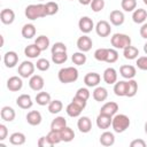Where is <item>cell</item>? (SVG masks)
Masks as SVG:
<instances>
[{"mask_svg": "<svg viewBox=\"0 0 147 147\" xmlns=\"http://www.w3.org/2000/svg\"><path fill=\"white\" fill-rule=\"evenodd\" d=\"M78 70L75 67H65L59 70L57 74V78L61 83L63 84H69V83H74L78 79Z\"/></svg>", "mask_w": 147, "mask_h": 147, "instance_id": "obj_1", "label": "cell"}, {"mask_svg": "<svg viewBox=\"0 0 147 147\" xmlns=\"http://www.w3.org/2000/svg\"><path fill=\"white\" fill-rule=\"evenodd\" d=\"M24 14H25L26 18H29L31 21H34V20L41 18V17H45V16H47L46 10H45V3L29 5V6H26Z\"/></svg>", "mask_w": 147, "mask_h": 147, "instance_id": "obj_2", "label": "cell"}, {"mask_svg": "<svg viewBox=\"0 0 147 147\" xmlns=\"http://www.w3.org/2000/svg\"><path fill=\"white\" fill-rule=\"evenodd\" d=\"M130 126V118L125 114H116L113 116L111 127L116 133H122Z\"/></svg>", "mask_w": 147, "mask_h": 147, "instance_id": "obj_3", "label": "cell"}, {"mask_svg": "<svg viewBox=\"0 0 147 147\" xmlns=\"http://www.w3.org/2000/svg\"><path fill=\"white\" fill-rule=\"evenodd\" d=\"M111 46L116 49H124L125 47L131 45V38L124 33H115L110 39Z\"/></svg>", "mask_w": 147, "mask_h": 147, "instance_id": "obj_4", "label": "cell"}, {"mask_svg": "<svg viewBox=\"0 0 147 147\" xmlns=\"http://www.w3.org/2000/svg\"><path fill=\"white\" fill-rule=\"evenodd\" d=\"M34 68H36V64H33L31 61H23L17 69L18 76H21L22 78L31 77L34 72Z\"/></svg>", "mask_w": 147, "mask_h": 147, "instance_id": "obj_5", "label": "cell"}, {"mask_svg": "<svg viewBox=\"0 0 147 147\" xmlns=\"http://www.w3.org/2000/svg\"><path fill=\"white\" fill-rule=\"evenodd\" d=\"M78 28H79V30L83 32V33H90L95 26H94V23H93V21H92V18L91 17H88V16H83V17H80L79 18V21H78Z\"/></svg>", "mask_w": 147, "mask_h": 147, "instance_id": "obj_6", "label": "cell"}, {"mask_svg": "<svg viewBox=\"0 0 147 147\" xmlns=\"http://www.w3.org/2000/svg\"><path fill=\"white\" fill-rule=\"evenodd\" d=\"M95 32H96V34L99 36V37H102V38H106V37H108L109 34H110V32H111V28H110V24H109V22H107V21H99L98 23H96V25H95Z\"/></svg>", "mask_w": 147, "mask_h": 147, "instance_id": "obj_7", "label": "cell"}, {"mask_svg": "<svg viewBox=\"0 0 147 147\" xmlns=\"http://www.w3.org/2000/svg\"><path fill=\"white\" fill-rule=\"evenodd\" d=\"M44 85H45V80L44 78L40 76V75H32L29 79V86L31 90L36 91V92H39L44 88Z\"/></svg>", "mask_w": 147, "mask_h": 147, "instance_id": "obj_8", "label": "cell"}, {"mask_svg": "<svg viewBox=\"0 0 147 147\" xmlns=\"http://www.w3.org/2000/svg\"><path fill=\"white\" fill-rule=\"evenodd\" d=\"M23 87V80L22 77L20 76H11L8 78L7 80V88L11 92H17L20 90H22Z\"/></svg>", "mask_w": 147, "mask_h": 147, "instance_id": "obj_9", "label": "cell"}, {"mask_svg": "<svg viewBox=\"0 0 147 147\" xmlns=\"http://www.w3.org/2000/svg\"><path fill=\"white\" fill-rule=\"evenodd\" d=\"M96 126L101 130H107L110 127L111 125V122H113V117L109 116V115H106V114H99L96 116Z\"/></svg>", "mask_w": 147, "mask_h": 147, "instance_id": "obj_10", "label": "cell"}, {"mask_svg": "<svg viewBox=\"0 0 147 147\" xmlns=\"http://www.w3.org/2000/svg\"><path fill=\"white\" fill-rule=\"evenodd\" d=\"M93 46V41L88 36H82L77 39V47L80 52H88Z\"/></svg>", "mask_w": 147, "mask_h": 147, "instance_id": "obj_11", "label": "cell"}, {"mask_svg": "<svg viewBox=\"0 0 147 147\" xmlns=\"http://www.w3.org/2000/svg\"><path fill=\"white\" fill-rule=\"evenodd\" d=\"M101 80V76L98 72H88L84 77V83L87 87H96Z\"/></svg>", "mask_w": 147, "mask_h": 147, "instance_id": "obj_12", "label": "cell"}, {"mask_svg": "<svg viewBox=\"0 0 147 147\" xmlns=\"http://www.w3.org/2000/svg\"><path fill=\"white\" fill-rule=\"evenodd\" d=\"M109 20H110V23L115 26H119L124 23V13L122 10H118V9H115V10H111L110 14H109Z\"/></svg>", "mask_w": 147, "mask_h": 147, "instance_id": "obj_13", "label": "cell"}, {"mask_svg": "<svg viewBox=\"0 0 147 147\" xmlns=\"http://www.w3.org/2000/svg\"><path fill=\"white\" fill-rule=\"evenodd\" d=\"M18 62V55L14 51H8L3 55V63L7 68H14Z\"/></svg>", "mask_w": 147, "mask_h": 147, "instance_id": "obj_14", "label": "cell"}, {"mask_svg": "<svg viewBox=\"0 0 147 147\" xmlns=\"http://www.w3.org/2000/svg\"><path fill=\"white\" fill-rule=\"evenodd\" d=\"M77 127L82 133H88L92 130V122H91L90 117H87V116L79 117V119L77 122Z\"/></svg>", "mask_w": 147, "mask_h": 147, "instance_id": "obj_15", "label": "cell"}, {"mask_svg": "<svg viewBox=\"0 0 147 147\" xmlns=\"http://www.w3.org/2000/svg\"><path fill=\"white\" fill-rule=\"evenodd\" d=\"M119 74L123 78L125 79H132L136 74H137V69L134 65H131V64H124V65H121L119 68Z\"/></svg>", "mask_w": 147, "mask_h": 147, "instance_id": "obj_16", "label": "cell"}, {"mask_svg": "<svg viewBox=\"0 0 147 147\" xmlns=\"http://www.w3.org/2000/svg\"><path fill=\"white\" fill-rule=\"evenodd\" d=\"M102 78H103V80H105L106 84L113 85V84H115V83L117 82V71H116L114 68L109 67V68H107V69L103 71Z\"/></svg>", "mask_w": 147, "mask_h": 147, "instance_id": "obj_17", "label": "cell"}, {"mask_svg": "<svg viewBox=\"0 0 147 147\" xmlns=\"http://www.w3.org/2000/svg\"><path fill=\"white\" fill-rule=\"evenodd\" d=\"M118 111V105L114 101H109V102H106L101 109H100V113L101 114H106V115H109V116H115Z\"/></svg>", "mask_w": 147, "mask_h": 147, "instance_id": "obj_18", "label": "cell"}, {"mask_svg": "<svg viewBox=\"0 0 147 147\" xmlns=\"http://www.w3.org/2000/svg\"><path fill=\"white\" fill-rule=\"evenodd\" d=\"M0 20H1V22H2L3 24H6V25L11 24V23L15 21V13H14V10L10 9V8H5V9H2L1 13H0Z\"/></svg>", "mask_w": 147, "mask_h": 147, "instance_id": "obj_19", "label": "cell"}, {"mask_svg": "<svg viewBox=\"0 0 147 147\" xmlns=\"http://www.w3.org/2000/svg\"><path fill=\"white\" fill-rule=\"evenodd\" d=\"M16 105L21 109H30L33 106V101L29 94H21L16 99Z\"/></svg>", "mask_w": 147, "mask_h": 147, "instance_id": "obj_20", "label": "cell"}, {"mask_svg": "<svg viewBox=\"0 0 147 147\" xmlns=\"http://www.w3.org/2000/svg\"><path fill=\"white\" fill-rule=\"evenodd\" d=\"M26 122L32 125V126H36V125H39L42 121V117H41V114L38 111V110H31L26 114Z\"/></svg>", "mask_w": 147, "mask_h": 147, "instance_id": "obj_21", "label": "cell"}, {"mask_svg": "<svg viewBox=\"0 0 147 147\" xmlns=\"http://www.w3.org/2000/svg\"><path fill=\"white\" fill-rule=\"evenodd\" d=\"M114 93L117 96H126L127 94V82L119 80L114 84Z\"/></svg>", "mask_w": 147, "mask_h": 147, "instance_id": "obj_22", "label": "cell"}, {"mask_svg": "<svg viewBox=\"0 0 147 147\" xmlns=\"http://www.w3.org/2000/svg\"><path fill=\"white\" fill-rule=\"evenodd\" d=\"M0 116H1V118H2L5 122H13V121L15 119L16 113H15V110H14L11 107L5 106V107L1 108Z\"/></svg>", "mask_w": 147, "mask_h": 147, "instance_id": "obj_23", "label": "cell"}, {"mask_svg": "<svg viewBox=\"0 0 147 147\" xmlns=\"http://www.w3.org/2000/svg\"><path fill=\"white\" fill-rule=\"evenodd\" d=\"M147 20V11L144 8H138L133 10L132 14V21L137 24H142Z\"/></svg>", "mask_w": 147, "mask_h": 147, "instance_id": "obj_24", "label": "cell"}, {"mask_svg": "<svg viewBox=\"0 0 147 147\" xmlns=\"http://www.w3.org/2000/svg\"><path fill=\"white\" fill-rule=\"evenodd\" d=\"M100 144L102 146H106V147L113 146L115 144V136H114V133L109 132V131H105L103 133H101V136H100Z\"/></svg>", "mask_w": 147, "mask_h": 147, "instance_id": "obj_25", "label": "cell"}, {"mask_svg": "<svg viewBox=\"0 0 147 147\" xmlns=\"http://www.w3.org/2000/svg\"><path fill=\"white\" fill-rule=\"evenodd\" d=\"M108 98V91L107 88L102 86H96L93 91V99L98 102H102Z\"/></svg>", "mask_w": 147, "mask_h": 147, "instance_id": "obj_26", "label": "cell"}, {"mask_svg": "<svg viewBox=\"0 0 147 147\" xmlns=\"http://www.w3.org/2000/svg\"><path fill=\"white\" fill-rule=\"evenodd\" d=\"M41 51L39 49V47L36 45V44H31V45H28L25 48H24V54L25 56H28L29 59H37L39 55H40Z\"/></svg>", "mask_w": 147, "mask_h": 147, "instance_id": "obj_27", "label": "cell"}, {"mask_svg": "<svg viewBox=\"0 0 147 147\" xmlns=\"http://www.w3.org/2000/svg\"><path fill=\"white\" fill-rule=\"evenodd\" d=\"M25 134L22 133V132H14L10 134L9 137V142L14 146H21V145H24L25 144Z\"/></svg>", "mask_w": 147, "mask_h": 147, "instance_id": "obj_28", "label": "cell"}, {"mask_svg": "<svg viewBox=\"0 0 147 147\" xmlns=\"http://www.w3.org/2000/svg\"><path fill=\"white\" fill-rule=\"evenodd\" d=\"M65 126H67V121L63 116L55 117L51 123V130H54V131H61Z\"/></svg>", "mask_w": 147, "mask_h": 147, "instance_id": "obj_29", "label": "cell"}, {"mask_svg": "<svg viewBox=\"0 0 147 147\" xmlns=\"http://www.w3.org/2000/svg\"><path fill=\"white\" fill-rule=\"evenodd\" d=\"M21 32H22V36L25 39H31L36 36V26L32 23H26V24L23 25Z\"/></svg>", "mask_w": 147, "mask_h": 147, "instance_id": "obj_30", "label": "cell"}, {"mask_svg": "<svg viewBox=\"0 0 147 147\" xmlns=\"http://www.w3.org/2000/svg\"><path fill=\"white\" fill-rule=\"evenodd\" d=\"M65 111H67L68 116H70V117H78V116H80V114H82L83 109H82L79 106H77L75 102H72V101H71V102L67 106Z\"/></svg>", "mask_w": 147, "mask_h": 147, "instance_id": "obj_31", "label": "cell"}, {"mask_svg": "<svg viewBox=\"0 0 147 147\" xmlns=\"http://www.w3.org/2000/svg\"><path fill=\"white\" fill-rule=\"evenodd\" d=\"M123 55L126 60H134L139 55V49L137 47L130 45V46H127L123 49Z\"/></svg>", "mask_w": 147, "mask_h": 147, "instance_id": "obj_32", "label": "cell"}, {"mask_svg": "<svg viewBox=\"0 0 147 147\" xmlns=\"http://www.w3.org/2000/svg\"><path fill=\"white\" fill-rule=\"evenodd\" d=\"M51 101H52L51 94L47 93V92L41 91V92L37 93V95H36V102H37L39 106H48V103H49Z\"/></svg>", "mask_w": 147, "mask_h": 147, "instance_id": "obj_33", "label": "cell"}, {"mask_svg": "<svg viewBox=\"0 0 147 147\" xmlns=\"http://www.w3.org/2000/svg\"><path fill=\"white\" fill-rule=\"evenodd\" d=\"M60 134H61L62 141H64V142H70V141L74 140V138H75V132H74V130H72L71 127H69V126H65L64 129H62V130L60 131Z\"/></svg>", "mask_w": 147, "mask_h": 147, "instance_id": "obj_34", "label": "cell"}, {"mask_svg": "<svg viewBox=\"0 0 147 147\" xmlns=\"http://www.w3.org/2000/svg\"><path fill=\"white\" fill-rule=\"evenodd\" d=\"M34 44H36V45L39 47V49L42 52V51H46V49L49 47V39H48V37L41 34V36H39V37L36 38Z\"/></svg>", "mask_w": 147, "mask_h": 147, "instance_id": "obj_35", "label": "cell"}, {"mask_svg": "<svg viewBox=\"0 0 147 147\" xmlns=\"http://www.w3.org/2000/svg\"><path fill=\"white\" fill-rule=\"evenodd\" d=\"M63 109V103L61 100H52L48 103V111L51 114H59Z\"/></svg>", "mask_w": 147, "mask_h": 147, "instance_id": "obj_36", "label": "cell"}, {"mask_svg": "<svg viewBox=\"0 0 147 147\" xmlns=\"http://www.w3.org/2000/svg\"><path fill=\"white\" fill-rule=\"evenodd\" d=\"M71 60H72V62H74V64H76V65H83V64H85V62H86V55L84 54V52H76V53H74L72 54V56H71Z\"/></svg>", "mask_w": 147, "mask_h": 147, "instance_id": "obj_37", "label": "cell"}, {"mask_svg": "<svg viewBox=\"0 0 147 147\" xmlns=\"http://www.w3.org/2000/svg\"><path fill=\"white\" fill-rule=\"evenodd\" d=\"M137 92H138V83L133 78L129 79L127 80V94H126V96L132 98L137 94Z\"/></svg>", "mask_w": 147, "mask_h": 147, "instance_id": "obj_38", "label": "cell"}, {"mask_svg": "<svg viewBox=\"0 0 147 147\" xmlns=\"http://www.w3.org/2000/svg\"><path fill=\"white\" fill-rule=\"evenodd\" d=\"M121 7L124 11H133L134 9H137V0H122Z\"/></svg>", "mask_w": 147, "mask_h": 147, "instance_id": "obj_39", "label": "cell"}, {"mask_svg": "<svg viewBox=\"0 0 147 147\" xmlns=\"http://www.w3.org/2000/svg\"><path fill=\"white\" fill-rule=\"evenodd\" d=\"M45 10H46L47 16L54 15L59 11V5L55 1H48V2L45 3Z\"/></svg>", "mask_w": 147, "mask_h": 147, "instance_id": "obj_40", "label": "cell"}, {"mask_svg": "<svg viewBox=\"0 0 147 147\" xmlns=\"http://www.w3.org/2000/svg\"><path fill=\"white\" fill-rule=\"evenodd\" d=\"M47 137H48V139H49V141L52 142V145H53V146H54V145H57V144H60V142L62 141V139H61V134H60V131L51 130V131L48 132Z\"/></svg>", "mask_w": 147, "mask_h": 147, "instance_id": "obj_41", "label": "cell"}, {"mask_svg": "<svg viewBox=\"0 0 147 147\" xmlns=\"http://www.w3.org/2000/svg\"><path fill=\"white\" fill-rule=\"evenodd\" d=\"M107 54H108V48H98L94 52V59L100 62H106Z\"/></svg>", "mask_w": 147, "mask_h": 147, "instance_id": "obj_42", "label": "cell"}, {"mask_svg": "<svg viewBox=\"0 0 147 147\" xmlns=\"http://www.w3.org/2000/svg\"><path fill=\"white\" fill-rule=\"evenodd\" d=\"M68 60V55L67 52L63 53H56V54H52V61L55 64H62Z\"/></svg>", "mask_w": 147, "mask_h": 147, "instance_id": "obj_43", "label": "cell"}, {"mask_svg": "<svg viewBox=\"0 0 147 147\" xmlns=\"http://www.w3.org/2000/svg\"><path fill=\"white\" fill-rule=\"evenodd\" d=\"M118 60V52L116 48H108V54H107V63H115Z\"/></svg>", "mask_w": 147, "mask_h": 147, "instance_id": "obj_44", "label": "cell"}, {"mask_svg": "<svg viewBox=\"0 0 147 147\" xmlns=\"http://www.w3.org/2000/svg\"><path fill=\"white\" fill-rule=\"evenodd\" d=\"M36 67L39 71H46L49 69L51 64H49V61L47 59H39V60H37Z\"/></svg>", "mask_w": 147, "mask_h": 147, "instance_id": "obj_45", "label": "cell"}, {"mask_svg": "<svg viewBox=\"0 0 147 147\" xmlns=\"http://www.w3.org/2000/svg\"><path fill=\"white\" fill-rule=\"evenodd\" d=\"M90 6L94 13H99L105 8V0H92Z\"/></svg>", "mask_w": 147, "mask_h": 147, "instance_id": "obj_46", "label": "cell"}, {"mask_svg": "<svg viewBox=\"0 0 147 147\" xmlns=\"http://www.w3.org/2000/svg\"><path fill=\"white\" fill-rule=\"evenodd\" d=\"M52 54H56V53H63V52H67V46L65 44L59 41V42H55L53 46H52V49H51Z\"/></svg>", "mask_w": 147, "mask_h": 147, "instance_id": "obj_47", "label": "cell"}, {"mask_svg": "<svg viewBox=\"0 0 147 147\" xmlns=\"http://www.w3.org/2000/svg\"><path fill=\"white\" fill-rule=\"evenodd\" d=\"M136 64H137V67H138L140 70L147 71V56H139V57L137 59Z\"/></svg>", "mask_w": 147, "mask_h": 147, "instance_id": "obj_48", "label": "cell"}, {"mask_svg": "<svg viewBox=\"0 0 147 147\" xmlns=\"http://www.w3.org/2000/svg\"><path fill=\"white\" fill-rule=\"evenodd\" d=\"M76 95L87 101L91 94H90V91H88L86 87H80V88H78V90H77V92H76Z\"/></svg>", "mask_w": 147, "mask_h": 147, "instance_id": "obj_49", "label": "cell"}, {"mask_svg": "<svg viewBox=\"0 0 147 147\" xmlns=\"http://www.w3.org/2000/svg\"><path fill=\"white\" fill-rule=\"evenodd\" d=\"M37 144H38L39 147H52V146H53L47 136H46V137H40V138L38 139V142H37Z\"/></svg>", "mask_w": 147, "mask_h": 147, "instance_id": "obj_50", "label": "cell"}, {"mask_svg": "<svg viewBox=\"0 0 147 147\" xmlns=\"http://www.w3.org/2000/svg\"><path fill=\"white\" fill-rule=\"evenodd\" d=\"M72 102H75L77 106H79V107H80L83 110L85 109L86 103H87V101H86V100H84V99H82V98H79V96H77V95H75V96H74Z\"/></svg>", "mask_w": 147, "mask_h": 147, "instance_id": "obj_51", "label": "cell"}, {"mask_svg": "<svg viewBox=\"0 0 147 147\" xmlns=\"http://www.w3.org/2000/svg\"><path fill=\"white\" fill-rule=\"evenodd\" d=\"M8 134V129L5 124H0V141H3L7 138Z\"/></svg>", "mask_w": 147, "mask_h": 147, "instance_id": "obj_52", "label": "cell"}, {"mask_svg": "<svg viewBox=\"0 0 147 147\" xmlns=\"http://www.w3.org/2000/svg\"><path fill=\"white\" fill-rule=\"evenodd\" d=\"M147 144L146 141H144L142 139H134L130 142V146L131 147H145Z\"/></svg>", "mask_w": 147, "mask_h": 147, "instance_id": "obj_53", "label": "cell"}, {"mask_svg": "<svg viewBox=\"0 0 147 147\" xmlns=\"http://www.w3.org/2000/svg\"><path fill=\"white\" fill-rule=\"evenodd\" d=\"M140 36L144 39H147V23H142L140 28Z\"/></svg>", "mask_w": 147, "mask_h": 147, "instance_id": "obj_54", "label": "cell"}, {"mask_svg": "<svg viewBox=\"0 0 147 147\" xmlns=\"http://www.w3.org/2000/svg\"><path fill=\"white\" fill-rule=\"evenodd\" d=\"M78 1H79V3H80V5H83V6L91 5V2H92V0H78Z\"/></svg>", "mask_w": 147, "mask_h": 147, "instance_id": "obj_55", "label": "cell"}, {"mask_svg": "<svg viewBox=\"0 0 147 147\" xmlns=\"http://www.w3.org/2000/svg\"><path fill=\"white\" fill-rule=\"evenodd\" d=\"M144 52H145V53L147 54V42H146V44L144 45Z\"/></svg>", "mask_w": 147, "mask_h": 147, "instance_id": "obj_56", "label": "cell"}, {"mask_svg": "<svg viewBox=\"0 0 147 147\" xmlns=\"http://www.w3.org/2000/svg\"><path fill=\"white\" fill-rule=\"evenodd\" d=\"M0 38H1V47L3 46V36H0Z\"/></svg>", "mask_w": 147, "mask_h": 147, "instance_id": "obj_57", "label": "cell"}, {"mask_svg": "<svg viewBox=\"0 0 147 147\" xmlns=\"http://www.w3.org/2000/svg\"><path fill=\"white\" fill-rule=\"evenodd\" d=\"M145 133L147 134V122L145 123Z\"/></svg>", "mask_w": 147, "mask_h": 147, "instance_id": "obj_58", "label": "cell"}, {"mask_svg": "<svg viewBox=\"0 0 147 147\" xmlns=\"http://www.w3.org/2000/svg\"><path fill=\"white\" fill-rule=\"evenodd\" d=\"M144 3H145V5H147V0H144Z\"/></svg>", "mask_w": 147, "mask_h": 147, "instance_id": "obj_59", "label": "cell"}, {"mask_svg": "<svg viewBox=\"0 0 147 147\" xmlns=\"http://www.w3.org/2000/svg\"><path fill=\"white\" fill-rule=\"evenodd\" d=\"M39 1H44V0H39Z\"/></svg>", "mask_w": 147, "mask_h": 147, "instance_id": "obj_60", "label": "cell"}, {"mask_svg": "<svg viewBox=\"0 0 147 147\" xmlns=\"http://www.w3.org/2000/svg\"><path fill=\"white\" fill-rule=\"evenodd\" d=\"M70 1H74V0H70Z\"/></svg>", "mask_w": 147, "mask_h": 147, "instance_id": "obj_61", "label": "cell"}]
</instances>
